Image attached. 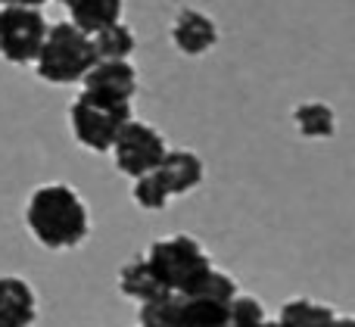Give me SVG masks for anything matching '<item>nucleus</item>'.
<instances>
[{
	"label": "nucleus",
	"mask_w": 355,
	"mask_h": 327,
	"mask_svg": "<svg viewBox=\"0 0 355 327\" xmlns=\"http://www.w3.org/2000/svg\"><path fill=\"white\" fill-rule=\"evenodd\" d=\"M81 91L97 94L106 100H119V103H131L137 94V69L128 60L122 62H97L91 72L81 78Z\"/></svg>",
	"instance_id": "obj_7"
},
{
	"label": "nucleus",
	"mask_w": 355,
	"mask_h": 327,
	"mask_svg": "<svg viewBox=\"0 0 355 327\" xmlns=\"http://www.w3.org/2000/svg\"><path fill=\"white\" fill-rule=\"evenodd\" d=\"M47 19L41 10L3 6L0 10V56L12 66H28L37 60L47 37Z\"/></svg>",
	"instance_id": "obj_5"
},
{
	"label": "nucleus",
	"mask_w": 355,
	"mask_h": 327,
	"mask_svg": "<svg viewBox=\"0 0 355 327\" xmlns=\"http://www.w3.org/2000/svg\"><path fill=\"white\" fill-rule=\"evenodd\" d=\"M172 44L181 53L200 56L218 44V25L200 10H181L172 22Z\"/></svg>",
	"instance_id": "obj_9"
},
{
	"label": "nucleus",
	"mask_w": 355,
	"mask_h": 327,
	"mask_svg": "<svg viewBox=\"0 0 355 327\" xmlns=\"http://www.w3.org/2000/svg\"><path fill=\"white\" fill-rule=\"evenodd\" d=\"M25 224L47 249H72L87 240L91 215L81 193L69 184H41L25 203Z\"/></svg>",
	"instance_id": "obj_1"
},
{
	"label": "nucleus",
	"mask_w": 355,
	"mask_h": 327,
	"mask_svg": "<svg viewBox=\"0 0 355 327\" xmlns=\"http://www.w3.org/2000/svg\"><path fill=\"white\" fill-rule=\"evenodd\" d=\"M131 122V103H119V100H106L97 94L81 91L69 106V125L72 134L81 147L94 150V153H106L112 150L119 131Z\"/></svg>",
	"instance_id": "obj_4"
},
{
	"label": "nucleus",
	"mask_w": 355,
	"mask_h": 327,
	"mask_svg": "<svg viewBox=\"0 0 355 327\" xmlns=\"http://www.w3.org/2000/svg\"><path fill=\"white\" fill-rule=\"evenodd\" d=\"M156 172H159L162 184L168 187L172 197H184V193L196 191V187L202 184L206 168H202L200 156L190 153V150H168V153L162 156V162H159Z\"/></svg>",
	"instance_id": "obj_10"
},
{
	"label": "nucleus",
	"mask_w": 355,
	"mask_h": 327,
	"mask_svg": "<svg viewBox=\"0 0 355 327\" xmlns=\"http://www.w3.org/2000/svg\"><path fill=\"white\" fill-rule=\"evenodd\" d=\"M337 312L324 303H315V299H290V303L281 306V315H277V324L281 327H331Z\"/></svg>",
	"instance_id": "obj_14"
},
{
	"label": "nucleus",
	"mask_w": 355,
	"mask_h": 327,
	"mask_svg": "<svg viewBox=\"0 0 355 327\" xmlns=\"http://www.w3.org/2000/svg\"><path fill=\"white\" fill-rule=\"evenodd\" d=\"M265 321H268L265 306L259 303L256 297H243V293H237L234 303H231V309H227L225 327H265Z\"/></svg>",
	"instance_id": "obj_19"
},
{
	"label": "nucleus",
	"mask_w": 355,
	"mask_h": 327,
	"mask_svg": "<svg viewBox=\"0 0 355 327\" xmlns=\"http://www.w3.org/2000/svg\"><path fill=\"white\" fill-rule=\"evenodd\" d=\"M35 66L37 75L50 85H75L97 66V53L91 37L81 35L72 22H56L47 28Z\"/></svg>",
	"instance_id": "obj_2"
},
{
	"label": "nucleus",
	"mask_w": 355,
	"mask_h": 327,
	"mask_svg": "<svg viewBox=\"0 0 355 327\" xmlns=\"http://www.w3.org/2000/svg\"><path fill=\"white\" fill-rule=\"evenodd\" d=\"M141 327H178V293L141 303Z\"/></svg>",
	"instance_id": "obj_18"
},
{
	"label": "nucleus",
	"mask_w": 355,
	"mask_h": 327,
	"mask_svg": "<svg viewBox=\"0 0 355 327\" xmlns=\"http://www.w3.org/2000/svg\"><path fill=\"white\" fill-rule=\"evenodd\" d=\"M91 44H94V53H97V62H122V60H128L137 47L131 28L122 22L91 35Z\"/></svg>",
	"instance_id": "obj_15"
},
{
	"label": "nucleus",
	"mask_w": 355,
	"mask_h": 327,
	"mask_svg": "<svg viewBox=\"0 0 355 327\" xmlns=\"http://www.w3.org/2000/svg\"><path fill=\"white\" fill-rule=\"evenodd\" d=\"M37 321V297L28 281L0 274V327H31Z\"/></svg>",
	"instance_id": "obj_8"
},
{
	"label": "nucleus",
	"mask_w": 355,
	"mask_h": 327,
	"mask_svg": "<svg viewBox=\"0 0 355 327\" xmlns=\"http://www.w3.org/2000/svg\"><path fill=\"white\" fill-rule=\"evenodd\" d=\"M231 303L206 293H178V327H225Z\"/></svg>",
	"instance_id": "obj_12"
},
{
	"label": "nucleus",
	"mask_w": 355,
	"mask_h": 327,
	"mask_svg": "<svg viewBox=\"0 0 355 327\" xmlns=\"http://www.w3.org/2000/svg\"><path fill=\"white\" fill-rule=\"evenodd\" d=\"M119 290L125 293L128 299H137V303H150V299L162 297V284L156 281V274L150 272L147 259H131L122 265V272H119Z\"/></svg>",
	"instance_id": "obj_13"
},
{
	"label": "nucleus",
	"mask_w": 355,
	"mask_h": 327,
	"mask_svg": "<svg viewBox=\"0 0 355 327\" xmlns=\"http://www.w3.org/2000/svg\"><path fill=\"white\" fill-rule=\"evenodd\" d=\"M144 259H147L150 272L156 274V281L166 293H187L215 268L206 249L187 234H175L150 243Z\"/></svg>",
	"instance_id": "obj_3"
},
{
	"label": "nucleus",
	"mask_w": 355,
	"mask_h": 327,
	"mask_svg": "<svg viewBox=\"0 0 355 327\" xmlns=\"http://www.w3.org/2000/svg\"><path fill=\"white\" fill-rule=\"evenodd\" d=\"M131 197H135V203L141 206V209L159 212V209L168 206L172 193H168V187L162 184L159 172H147V175H141V178H135V191H131Z\"/></svg>",
	"instance_id": "obj_17"
},
{
	"label": "nucleus",
	"mask_w": 355,
	"mask_h": 327,
	"mask_svg": "<svg viewBox=\"0 0 355 327\" xmlns=\"http://www.w3.org/2000/svg\"><path fill=\"white\" fill-rule=\"evenodd\" d=\"M331 327H355V321H352L349 315H337V318H334V324H331Z\"/></svg>",
	"instance_id": "obj_21"
},
{
	"label": "nucleus",
	"mask_w": 355,
	"mask_h": 327,
	"mask_svg": "<svg viewBox=\"0 0 355 327\" xmlns=\"http://www.w3.org/2000/svg\"><path fill=\"white\" fill-rule=\"evenodd\" d=\"M3 6H25V10H37V6H44L47 0H0Z\"/></svg>",
	"instance_id": "obj_20"
},
{
	"label": "nucleus",
	"mask_w": 355,
	"mask_h": 327,
	"mask_svg": "<svg viewBox=\"0 0 355 327\" xmlns=\"http://www.w3.org/2000/svg\"><path fill=\"white\" fill-rule=\"evenodd\" d=\"M66 6H69V22H72L81 35L91 37L122 19L125 0H69Z\"/></svg>",
	"instance_id": "obj_11"
},
{
	"label": "nucleus",
	"mask_w": 355,
	"mask_h": 327,
	"mask_svg": "<svg viewBox=\"0 0 355 327\" xmlns=\"http://www.w3.org/2000/svg\"><path fill=\"white\" fill-rule=\"evenodd\" d=\"M168 153L166 137L147 122L131 118L122 131H119L116 143H112V156H116V168L128 178H141L147 172H156L162 156Z\"/></svg>",
	"instance_id": "obj_6"
},
{
	"label": "nucleus",
	"mask_w": 355,
	"mask_h": 327,
	"mask_svg": "<svg viewBox=\"0 0 355 327\" xmlns=\"http://www.w3.org/2000/svg\"><path fill=\"white\" fill-rule=\"evenodd\" d=\"M293 122L302 137H334L337 131V116L324 103H300L293 109Z\"/></svg>",
	"instance_id": "obj_16"
},
{
	"label": "nucleus",
	"mask_w": 355,
	"mask_h": 327,
	"mask_svg": "<svg viewBox=\"0 0 355 327\" xmlns=\"http://www.w3.org/2000/svg\"><path fill=\"white\" fill-rule=\"evenodd\" d=\"M62 3H69V0H62Z\"/></svg>",
	"instance_id": "obj_22"
}]
</instances>
